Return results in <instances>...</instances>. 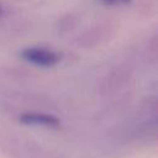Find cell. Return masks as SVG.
Here are the masks:
<instances>
[{
    "label": "cell",
    "mask_w": 158,
    "mask_h": 158,
    "mask_svg": "<svg viewBox=\"0 0 158 158\" xmlns=\"http://www.w3.org/2000/svg\"><path fill=\"white\" fill-rule=\"evenodd\" d=\"M20 57L23 60L42 68L54 67L62 59V56L59 53L44 47H26L21 49Z\"/></svg>",
    "instance_id": "cell-1"
},
{
    "label": "cell",
    "mask_w": 158,
    "mask_h": 158,
    "mask_svg": "<svg viewBox=\"0 0 158 158\" xmlns=\"http://www.w3.org/2000/svg\"><path fill=\"white\" fill-rule=\"evenodd\" d=\"M114 27L109 21H100L86 28L79 37H78V44L83 48H94L96 46H100L102 42H105L110 33L112 32Z\"/></svg>",
    "instance_id": "cell-2"
},
{
    "label": "cell",
    "mask_w": 158,
    "mask_h": 158,
    "mask_svg": "<svg viewBox=\"0 0 158 158\" xmlns=\"http://www.w3.org/2000/svg\"><path fill=\"white\" fill-rule=\"evenodd\" d=\"M19 122L23 126H35V127H44L56 130L60 126V120L47 112H40V111H26L22 112L19 116Z\"/></svg>",
    "instance_id": "cell-3"
},
{
    "label": "cell",
    "mask_w": 158,
    "mask_h": 158,
    "mask_svg": "<svg viewBox=\"0 0 158 158\" xmlns=\"http://www.w3.org/2000/svg\"><path fill=\"white\" fill-rule=\"evenodd\" d=\"M131 79L132 77H131L130 70H127V68H122V67L115 68L110 74H107L106 79L104 80L102 89L106 94L115 93L125 88Z\"/></svg>",
    "instance_id": "cell-4"
},
{
    "label": "cell",
    "mask_w": 158,
    "mask_h": 158,
    "mask_svg": "<svg viewBox=\"0 0 158 158\" xmlns=\"http://www.w3.org/2000/svg\"><path fill=\"white\" fill-rule=\"evenodd\" d=\"M19 158H54V156L41 146H25L20 148V153H16Z\"/></svg>",
    "instance_id": "cell-5"
},
{
    "label": "cell",
    "mask_w": 158,
    "mask_h": 158,
    "mask_svg": "<svg viewBox=\"0 0 158 158\" xmlns=\"http://www.w3.org/2000/svg\"><path fill=\"white\" fill-rule=\"evenodd\" d=\"M75 23H77V17L74 16V14H65L58 19L56 28L59 33H64V32H68L69 30L74 28Z\"/></svg>",
    "instance_id": "cell-6"
},
{
    "label": "cell",
    "mask_w": 158,
    "mask_h": 158,
    "mask_svg": "<svg viewBox=\"0 0 158 158\" xmlns=\"http://www.w3.org/2000/svg\"><path fill=\"white\" fill-rule=\"evenodd\" d=\"M138 7L144 16H153L157 9V0H138Z\"/></svg>",
    "instance_id": "cell-7"
},
{
    "label": "cell",
    "mask_w": 158,
    "mask_h": 158,
    "mask_svg": "<svg viewBox=\"0 0 158 158\" xmlns=\"http://www.w3.org/2000/svg\"><path fill=\"white\" fill-rule=\"evenodd\" d=\"M99 2H101L102 5L106 6H117V5H126L128 2H131V0H98Z\"/></svg>",
    "instance_id": "cell-8"
},
{
    "label": "cell",
    "mask_w": 158,
    "mask_h": 158,
    "mask_svg": "<svg viewBox=\"0 0 158 158\" xmlns=\"http://www.w3.org/2000/svg\"><path fill=\"white\" fill-rule=\"evenodd\" d=\"M2 14H4V7H2L1 5H0V16H1Z\"/></svg>",
    "instance_id": "cell-9"
}]
</instances>
